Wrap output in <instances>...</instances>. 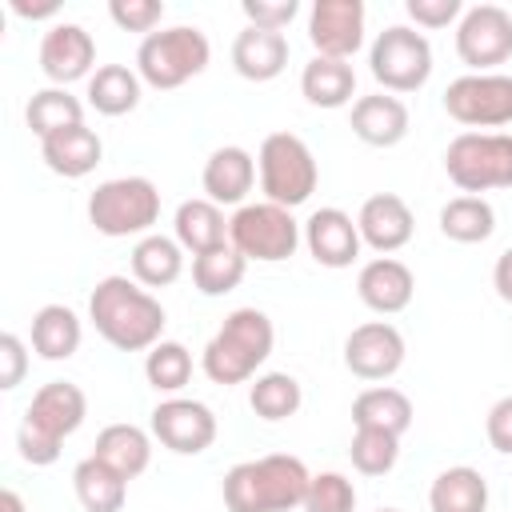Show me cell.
I'll use <instances>...</instances> for the list:
<instances>
[{"label": "cell", "mask_w": 512, "mask_h": 512, "mask_svg": "<svg viewBox=\"0 0 512 512\" xmlns=\"http://www.w3.org/2000/svg\"><path fill=\"white\" fill-rule=\"evenodd\" d=\"M244 272H248V260L232 244L192 256V284L200 296H228L232 288H240Z\"/></svg>", "instance_id": "cell-35"}, {"label": "cell", "mask_w": 512, "mask_h": 512, "mask_svg": "<svg viewBox=\"0 0 512 512\" xmlns=\"http://www.w3.org/2000/svg\"><path fill=\"white\" fill-rule=\"evenodd\" d=\"M304 244L320 268H348L360 256V228L344 208H316L304 220Z\"/></svg>", "instance_id": "cell-18"}, {"label": "cell", "mask_w": 512, "mask_h": 512, "mask_svg": "<svg viewBox=\"0 0 512 512\" xmlns=\"http://www.w3.org/2000/svg\"><path fill=\"white\" fill-rule=\"evenodd\" d=\"M28 372V352H24V340L16 332H4L0 336V388L12 392Z\"/></svg>", "instance_id": "cell-44"}, {"label": "cell", "mask_w": 512, "mask_h": 512, "mask_svg": "<svg viewBox=\"0 0 512 512\" xmlns=\"http://www.w3.org/2000/svg\"><path fill=\"white\" fill-rule=\"evenodd\" d=\"M100 156H104V144L88 124H76V128H64V132L40 140V160L64 180L88 176L100 164Z\"/></svg>", "instance_id": "cell-23"}, {"label": "cell", "mask_w": 512, "mask_h": 512, "mask_svg": "<svg viewBox=\"0 0 512 512\" xmlns=\"http://www.w3.org/2000/svg\"><path fill=\"white\" fill-rule=\"evenodd\" d=\"M24 416H32V420H36L40 428H48L52 436L68 440V436L84 424V416H88V396H84V388L72 384V380H48V384H40V388L32 392V404H28Z\"/></svg>", "instance_id": "cell-21"}, {"label": "cell", "mask_w": 512, "mask_h": 512, "mask_svg": "<svg viewBox=\"0 0 512 512\" xmlns=\"http://www.w3.org/2000/svg\"><path fill=\"white\" fill-rule=\"evenodd\" d=\"M408 20H416V28H448L452 20L464 16L460 0H404Z\"/></svg>", "instance_id": "cell-43"}, {"label": "cell", "mask_w": 512, "mask_h": 512, "mask_svg": "<svg viewBox=\"0 0 512 512\" xmlns=\"http://www.w3.org/2000/svg\"><path fill=\"white\" fill-rule=\"evenodd\" d=\"M172 228H176V244H180L184 252H192V256L228 244V220H224V208L212 204L208 196L184 200V204L176 208Z\"/></svg>", "instance_id": "cell-24"}, {"label": "cell", "mask_w": 512, "mask_h": 512, "mask_svg": "<svg viewBox=\"0 0 512 512\" xmlns=\"http://www.w3.org/2000/svg\"><path fill=\"white\" fill-rule=\"evenodd\" d=\"M408 104L392 92H372L352 100V136L368 148H396L408 136Z\"/></svg>", "instance_id": "cell-19"}, {"label": "cell", "mask_w": 512, "mask_h": 512, "mask_svg": "<svg viewBox=\"0 0 512 512\" xmlns=\"http://www.w3.org/2000/svg\"><path fill=\"white\" fill-rule=\"evenodd\" d=\"M96 44L80 24H52L40 40V72L52 80V88H64L72 80L92 76Z\"/></svg>", "instance_id": "cell-15"}, {"label": "cell", "mask_w": 512, "mask_h": 512, "mask_svg": "<svg viewBox=\"0 0 512 512\" xmlns=\"http://www.w3.org/2000/svg\"><path fill=\"white\" fill-rule=\"evenodd\" d=\"M88 220L100 236H148L160 220V188L148 176H116L88 196Z\"/></svg>", "instance_id": "cell-5"}, {"label": "cell", "mask_w": 512, "mask_h": 512, "mask_svg": "<svg viewBox=\"0 0 512 512\" xmlns=\"http://www.w3.org/2000/svg\"><path fill=\"white\" fill-rule=\"evenodd\" d=\"M108 16H112V24L124 28V32H144V36H152L156 24L164 20V4H160V0H112V4H108Z\"/></svg>", "instance_id": "cell-41"}, {"label": "cell", "mask_w": 512, "mask_h": 512, "mask_svg": "<svg viewBox=\"0 0 512 512\" xmlns=\"http://www.w3.org/2000/svg\"><path fill=\"white\" fill-rule=\"evenodd\" d=\"M492 288L504 304H512V248H504L496 256V268H492Z\"/></svg>", "instance_id": "cell-46"}, {"label": "cell", "mask_w": 512, "mask_h": 512, "mask_svg": "<svg viewBox=\"0 0 512 512\" xmlns=\"http://www.w3.org/2000/svg\"><path fill=\"white\" fill-rule=\"evenodd\" d=\"M144 376L156 392H168L176 396L188 380H192V352L180 344V340H160L148 348L144 356Z\"/></svg>", "instance_id": "cell-37"}, {"label": "cell", "mask_w": 512, "mask_h": 512, "mask_svg": "<svg viewBox=\"0 0 512 512\" xmlns=\"http://www.w3.org/2000/svg\"><path fill=\"white\" fill-rule=\"evenodd\" d=\"M432 512H488V480L472 464L444 468L428 488Z\"/></svg>", "instance_id": "cell-29"}, {"label": "cell", "mask_w": 512, "mask_h": 512, "mask_svg": "<svg viewBox=\"0 0 512 512\" xmlns=\"http://www.w3.org/2000/svg\"><path fill=\"white\" fill-rule=\"evenodd\" d=\"M256 172H260L264 200H272L280 208H300L316 192V184H320L316 156H312V148L296 132L264 136V144L256 152Z\"/></svg>", "instance_id": "cell-6"}, {"label": "cell", "mask_w": 512, "mask_h": 512, "mask_svg": "<svg viewBox=\"0 0 512 512\" xmlns=\"http://www.w3.org/2000/svg\"><path fill=\"white\" fill-rule=\"evenodd\" d=\"M356 228H360V240L380 252V256H392L400 252L412 232H416V220H412V208L396 196V192H376L360 204L356 212Z\"/></svg>", "instance_id": "cell-16"}, {"label": "cell", "mask_w": 512, "mask_h": 512, "mask_svg": "<svg viewBox=\"0 0 512 512\" xmlns=\"http://www.w3.org/2000/svg\"><path fill=\"white\" fill-rule=\"evenodd\" d=\"M60 436H52L48 428H40L32 416H24L20 420V428H16V448H20V460H28L32 468H48V464H56L60 460Z\"/></svg>", "instance_id": "cell-40"}, {"label": "cell", "mask_w": 512, "mask_h": 512, "mask_svg": "<svg viewBox=\"0 0 512 512\" xmlns=\"http://www.w3.org/2000/svg\"><path fill=\"white\" fill-rule=\"evenodd\" d=\"M72 492L84 512H120L128 500V480L116 468H108L104 460L88 456L72 468Z\"/></svg>", "instance_id": "cell-31"}, {"label": "cell", "mask_w": 512, "mask_h": 512, "mask_svg": "<svg viewBox=\"0 0 512 512\" xmlns=\"http://www.w3.org/2000/svg\"><path fill=\"white\" fill-rule=\"evenodd\" d=\"M276 344V328L268 320V312L260 308H236L224 316L220 332L204 344L200 368L212 384H244L256 376V368L272 356Z\"/></svg>", "instance_id": "cell-3"}, {"label": "cell", "mask_w": 512, "mask_h": 512, "mask_svg": "<svg viewBox=\"0 0 512 512\" xmlns=\"http://www.w3.org/2000/svg\"><path fill=\"white\" fill-rule=\"evenodd\" d=\"M484 436L496 452L512 456V396H500L484 416Z\"/></svg>", "instance_id": "cell-45"}, {"label": "cell", "mask_w": 512, "mask_h": 512, "mask_svg": "<svg viewBox=\"0 0 512 512\" xmlns=\"http://www.w3.org/2000/svg\"><path fill=\"white\" fill-rule=\"evenodd\" d=\"M376 512H400V508H376Z\"/></svg>", "instance_id": "cell-49"}, {"label": "cell", "mask_w": 512, "mask_h": 512, "mask_svg": "<svg viewBox=\"0 0 512 512\" xmlns=\"http://www.w3.org/2000/svg\"><path fill=\"white\" fill-rule=\"evenodd\" d=\"M140 72L128 64H100L88 76V104L100 116H128L140 104Z\"/></svg>", "instance_id": "cell-32"}, {"label": "cell", "mask_w": 512, "mask_h": 512, "mask_svg": "<svg viewBox=\"0 0 512 512\" xmlns=\"http://www.w3.org/2000/svg\"><path fill=\"white\" fill-rule=\"evenodd\" d=\"M240 8H244L252 28H268V32H284L300 12L296 0H244Z\"/></svg>", "instance_id": "cell-42"}, {"label": "cell", "mask_w": 512, "mask_h": 512, "mask_svg": "<svg viewBox=\"0 0 512 512\" xmlns=\"http://www.w3.org/2000/svg\"><path fill=\"white\" fill-rule=\"evenodd\" d=\"M308 40L316 56L352 60L364 48V4L360 0H316L308 12Z\"/></svg>", "instance_id": "cell-14"}, {"label": "cell", "mask_w": 512, "mask_h": 512, "mask_svg": "<svg viewBox=\"0 0 512 512\" xmlns=\"http://www.w3.org/2000/svg\"><path fill=\"white\" fill-rule=\"evenodd\" d=\"M444 112L464 128H504L512 124V76L468 72L444 88Z\"/></svg>", "instance_id": "cell-10"}, {"label": "cell", "mask_w": 512, "mask_h": 512, "mask_svg": "<svg viewBox=\"0 0 512 512\" xmlns=\"http://www.w3.org/2000/svg\"><path fill=\"white\" fill-rule=\"evenodd\" d=\"M404 336L396 324L388 320H368V324H356L344 340V368L356 376V380H388L400 372L404 364Z\"/></svg>", "instance_id": "cell-13"}, {"label": "cell", "mask_w": 512, "mask_h": 512, "mask_svg": "<svg viewBox=\"0 0 512 512\" xmlns=\"http://www.w3.org/2000/svg\"><path fill=\"white\" fill-rule=\"evenodd\" d=\"M440 232L456 244H484L496 232V212L484 196H452L440 208Z\"/></svg>", "instance_id": "cell-34"}, {"label": "cell", "mask_w": 512, "mask_h": 512, "mask_svg": "<svg viewBox=\"0 0 512 512\" xmlns=\"http://www.w3.org/2000/svg\"><path fill=\"white\" fill-rule=\"evenodd\" d=\"M356 296L364 308H372L376 316H396L412 304L416 296V276L404 260L396 256H376L360 268L356 276Z\"/></svg>", "instance_id": "cell-17"}, {"label": "cell", "mask_w": 512, "mask_h": 512, "mask_svg": "<svg viewBox=\"0 0 512 512\" xmlns=\"http://www.w3.org/2000/svg\"><path fill=\"white\" fill-rule=\"evenodd\" d=\"M312 472L300 456L272 452L260 460H240L224 472V504L228 512H292L304 508Z\"/></svg>", "instance_id": "cell-2"}, {"label": "cell", "mask_w": 512, "mask_h": 512, "mask_svg": "<svg viewBox=\"0 0 512 512\" xmlns=\"http://www.w3.org/2000/svg\"><path fill=\"white\" fill-rule=\"evenodd\" d=\"M456 56L472 72H492L512 56V12L500 4H472L456 24Z\"/></svg>", "instance_id": "cell-11"}, {"label": "cell", "mask_w": 512, "mask_h": 512, "mask_svg": "<svg viewBox=\"0 0 512 512\" xmlns=\"http://www.w3.org/2000/svg\"><path fill=\"white\" fill-rule=\"evenodd\" d=\"M348 460L364 476H384L400 460V436L380 432V428H356L352 444H348Z\"/></svg>", "instance_id": "cell-38"}, {"label": "cell", "mask_w": 512, "mask_h": 512, "mask_svg": "<svg viewBox=\"0 0 512 512\" xmlns=\"http://www.w3.org/2000/svg\"><path fill=\"white\" fill-rule=\"evenodd\" d=\"M0 512H28V508H24V500H20V492H12V488H4V492H0Z\"/></svg>", "instance_id": "cell-48"}, {"label": "cell", "mask_w": 512, "mask_h": 512, "mask_svg": "<svg viewBox=\"0 0 512 512\" xmlns=\"http://www.w3.org/2000/svg\"><path fill=\"white\" fill-rule=\"evenodd\" d=\"M200 184H204V196L212 204H244V196L252 192L256 184V160L248 148L240 144H224L216 148L208 160H204V172H200Z\"/></svg>", "instance_id": "cell-20"}, {"label": "cell", "mask_w": 512, "mask_h": 512, "mask_svg": "<svg viewBox=\"0 0 512 512\" xmlns=\"http://www.w3.org/2000/svg\"><path fill=\"white\" fill-rule=\"evenodd\" d=\"M128 264H132V280L136 284H144V288H168L184 272V248L176 244V236L148 232V236L136 240Z\"/></svg>", "instance_id": "cell-27"}, {"label": "cell", "mask_w": 512, "mask_h": 512, "mask_svg": "<svg viewBox=\"0 0 512 512\" xmlns=\"http://www.w3.org/2000/svg\"><path fill=\"white\" fill-rule=\"evenodd\" d=\"M248 404H252V412L260 420L276 424V420H288V416L300 412L304 392H300V380L296 376H288V372H264L248 388Z\"/></svg>", "instance_id": "cell-36"}, {"label": "cell", "mask_w": 512, "mask_h": 512, "mask_svg": "<svg viewBox=\"0 0 512 512\" xmlns=\"http://www.w3.org/2000/svg\"><path fill=\"white\" fill-rule=\"evenodd\" d=\"M444 172L464 196L512 188V136L508 132H460L444 148Z\"/></svg>", "instance_id": "cell-7"}, {"label": "cell", "mask_w": 512, "mask_h": 512, "mask_svg": "<svg viewBox=\"0 0 512 512\" xmlns=\"http://www.w3.org/2000/svg\"><path fill=\"white\" fill-rule=\"evenodd\" d=\"M232 68H236V76H244L252 84L276 80L288 68V40H284V32H268V28H252V24L244 32H236V40H232Z\"/></svg>", "instance_id": "cell-22"}, {"label": "cell", "mask_w": 512, "mask_h": 512, "mask_svg": "<svg viewBox=\"0 0 512 512\" xmlns=\"http://www.w3.org/2000/svg\"><path fill=\"white\" fill-rule=\"evenodd\" d=\"M88 320L116 352H148L152 344H160L168 324L164 304L128 276L96 280L88 296Z\"/></svg>", "instance_id": "cell-1"}, {"label": "cell", "mask_w": 512, "mask_h": 512, "mask_svg": "<svg viewBox=\"0 0 512 512\" xmlns=\"http://www.w3.org/2000/svg\"><path fill=\"white\" fill-rule=\"evenodd\" d=\"M152 436L176 456H200L216 440V416L204 400L168 396L152 408Z\"/></svg>", "instance_id": "cell-12"}, {"label": "cell", "mask_w": 512, "mask_h": 512, "mask_svg": "<svg viewBox=\"0 0 512 512\" xmlns=\"http://www.w3.org/2000/svg\"><path fill=\"white\" fill-rule=\"evenodd\" d=\"M8 8L20 16V20H48V16H56L60 12V4L52 0V4H28V0H8Z\"/></svg>", "instance_id": "cell-47"}, {"label": "cell", "mask_w": 512, "mask_h": 512, "mask_svg": "<svg viewBox=\"0 0 512 512\" xmlns=\"http://www.w3.org/2000/svg\"><path fill=\"white\" fill-rule=\"evenodd\" d=\"M300 92L312 108H344L356 96V68L348 60L312 56L300 72Z\"/></svg>", "instance_id": "cell-25"}, {"label": "cell", "mask_w": 512, "mask_h": 512, "mask_svg": "<svg viewBox=\"0 0 512 512\" xmlns=\"http://www.w3.org/2000/svg\"><path fill=\"white\" fill-rule=\"evenodd\" d=\"M84 340V324L68 304H44L32 316V352L40 360H68Z\"/></svg>", "instance_id": "cell-28"}, {"label": "cell", "mask_w": 512, "mask_h": 512, "mask_svg": "<svg viewBox=\"0 0 512 512\" xmlns=\"http://www.w3.org/2000/svg\"><path fill=\"white\" fill-rule=\"evenodd\" d=\"M92 456L104 460L108 468H116L124 480H136L152 464V436L136 424H108V428H100Z\"/></svg>", "instance_id": "cell-26"}, {"label": "cell", "mask_w": 512, "mask_h": 512, "mask_svg": "<svg viewBox=\"0 0 512 512\" xmlns=\"http://www.w3.org/2000/svg\"><path fill=\"white\" fill-rule=\"evenodd\" d=\"M352 424L356 428H380V432L404 436L412 428V400L400 388H392V384L364 388L352 400Z\"/></svg>", "instance_id": "cell-30"}, {"label": "cell", "mask_w": 512, "mask_h": 512, "mask_svg": "<svg viewBox=\"0 0 512 512\" xmlns=\"http://www.w3.org/2000/svg\"><path fill=\"white\" fill-rule=\"evenodd\" d=\"M304 240V228L296 224L292 208H280L272 200L260 204H240L236 216L228 220V244L256 264H280L288 260Z\"/></svg>", "instance_id": "cell-8"}, {"label": "cell", "mask_w": 512, "mask_h": 512, "mask_svg": "<svg viewBox=\"0 0 512 512\" xmlns=\"http://www.w3.org/2000/svg\"><path fill=\"white\" fill-rule=\"evenodd\" d=\"M368 68L384 92H420L432 76V44L408 24H388L368 48Z\"/></svg>", "instance_id": "cell-9"}, {"label": "cell", "mask_w": 512, "mask_h": 512, "mask_svg": "<svg viewBox=\"0 0 512 512\" xmlns=\"http://www.w3.org/2000/svg\"><path fill=\"white\" fill-rule=\"evenodd\" d=\"M24 120H28L32 136L48 140V136H56L64 128L84 124V104L68 88H40V92H32V100L24 108Z\"/></svg>", "instance_id": "cell-33"}, {"label": "cell", "mask_w": 512, "mask_h": 512, "mask_svg": "<svg viewBox=\"0 0 512 512\" xmlns=\"http://www.w3.org/2000/svg\"><path fill=\"white\" fill-rule=\"evenodd\" d=\"M304 512H356V484L344 472H316L304 496Z\"/></svg>", "instance_id": "cell-39"}, {"label": "cell", "mask_w": 512, "mask_h": 512, "mask_svg": "<svg viewBox=\"0 0 512 512\" xmlns=\"http://www.w3.org/2000/svg\"><path fill=\"white\" fill-rule=\"evenodd\" d=\"M212 60V44L200 28L192 24H176V28H160L152 36L140 40L136 48V72L148 88L172 92L180 84H188L192 76H200Z\"/></svg>", "instance_id": "cell-4"}]
</instances>
